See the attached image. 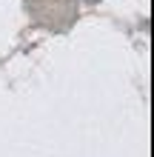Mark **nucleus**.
<instances>
[]
</instances>
